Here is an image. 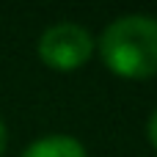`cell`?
<instances>
[{"label": "cell", "mask_w": 157, "mask_h": 157, "mask_svg": "<svg viewBox=\"0 0 157 157\" xmlns=\"http://www.w3.org/2000/svg\"><path fill=\"white\" fill-rule=\"evenodd\" d=\"M99 52L105 66L121 77L157 75V17L127 14L113 19L99 36Z\"/></svg>", "instance_id": "obj_1"}, {"label": "cell", "mask_w": 157, "mask_h": 157, "mask_svg": "<svg viewBox=\"0 0 157 157\" xmlns=\"http://www.w3.org/2000/svg\"><path fill=\"white\" fill-rule=\"evenodd\" d=\"M91 52L94 36L77 22H55L39 39V58L58 72H72L83 66L91 58Z\"/></svg>", "instance_id": "obj_2"}, {"label": "cell", "mask_w": 157, "mask_h": 157, "mask_svg": "<svg viewBox=\"0 0 157 157\" xmlns=\"http://www.w3.org/2000/svg\"><path fill=\"white\" fill-rule=\"evenodd\" d=\"M22 157H88V155H86V146L72 135H47V138L33 141L22 152Z\"/></svg>", "instance_id": "obj_3"}, {"label": "cell", "mask_w": 157, "mask_h": 157, "mask_svg": "<svg viewBox=\"0 0 157 157\" xmlns=\"http://www.w3.org/2000/svg\"><path fill=\"white\" fill-rule=\"evenodd\" d=\"M149 141H152V146L157 149V110L152 113V119H149Z\"/></svg>", "instance_id": "obj_4"}, {"label": "cell", "mask_w": 157, "mask_h": 157, "mask_svg": "<svg viewBox=\"0 0 157 157\" xmlns=\"http://www.w3.org/2000/svg\"><path fill=\"white\" fill-rule=\"evenodd\" d=\"M3 149H6V124L0 119V155H3Z\"/></svg>", "instance_id": "obj_5"}]
</instances>
